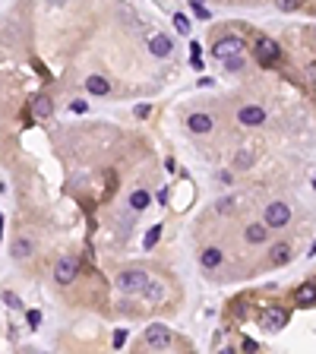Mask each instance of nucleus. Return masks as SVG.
<instances>
[{"instance_id": "obj_1", "label": "nucleus", "mask_w": 316, "mask_h": 354, "mask_svg": "<svg viewBox=\"0 0 316 354\" xmlns=\"http://www.w3.org/2000/svg\"><path fill=\"white\" fill-rule=\"evenodd\" d=\"M149 285V272L145 269H127L117 275V288L127 294H142V288Z\"/></svg>"}, {"instance_id": "obj_2", "label": "nucleus", "mask_w": 316, "mask_h": 354, "mask_svg": "<svg viewBox=\"0 0 316 354\" xmlns=\"http://www.w3.org/2000/svg\"><path fill=\"white\" fill-rule=\"evenodd\" d=\"M278 57H282V48H278L272 38H259L256 41V60L263 64V67H275Z\"/></svg>"}, {"instance_id": "obj_3", "label": "nucleus", "mask_w": 316, "mask_h": 354, "mask_svg": "<svg viewBox=\"0 0 316 354\" xmlns=\"http://www.w3.org/2000/svg\"><path fill=\"white\" fill-rule=\"evenodd\" d=\"M145 345L149 348H168L171 345V329L168 326H164V323H152V326H149L145 329Z\"/></svg>"}, {"instance_id": "obj_4", "label": "nucleus", "mask_w": 316, "mask_h": 354, "mask_svg": "<svg viewBox=\"0 0 316 354\" xmlns=\"http://www.w3.org/2000/svg\"><path fill=\"white\" fill-rule=\"evenodd\" d=\"M291 221V206H285V202H269L266 206V225L269 228H285Z\"/></svg>"}, {"instance_id": "obj_5", "label": "nucleus", "mask_w": 316, "mask_h": 354, "mask_svg": "<svg viewBox=\"0 0 316 354\" xmlns=\"http://www.w3.org/2000/svg\"><path fill=\"white\" fill-rule=\"evenodd\" d=\"M240 48H244V41H240L237 35H225V38H218V41H215L212 54H215L218 60H225V57H231V54H240Z\"/></svg>"}, {"instance_id": "obj_6", "label": "nucleus", "mask_w": 316, "mask_h": 354, "mask_svg": "<svg viewBox=\"0 0 316 354\" xmlns=\"http://www.w3.org/2000/svg\"><path fill=\"white\" fill-rule=\"evenodd\" d=\"M263 326L272 329V332L285 329V326H288V310H285V307H266V310H263Z\"/></svg>"}, {"instance_id": "obj_7", "label": "nucleus", "mask_w": 316, "mask_h": 354, "mask_svg": "<svg viewBox=\"0 0 316 354\" xmlns=\"http://www.w3.org/2000/svg\"><path fill=\"white\" fill-rule=\"evenodd\" d=\"M237 120L244 123V127H259V123H266V111L256 108V105H247V108H240Z\"/></svg>"}, {"instance_id": "obj_8", "label": "nucleus", "mask_w": 316, "mask_h": 354, "mask_svg": "<svg viewBox=\"0 0 316 354\" xmlns=\"http://www.w3.org/2000/svg\"><path fill=\"white\" fill-rule=\"evenodd\" d=\"M76 272H79L76 259H60V263H57V269H54V278H57L60 285H70L73 278H76Z\"/></svg>"}, {"instance_id": "obj_9", "label": "nucleus", "mask_w": 316, "mask_h": 354, "mask_svg": "<svg viewBox=\"0 0 316 354\" xmlns=\"http://www.w3.org/2000/svg\"><path fill=\"white\" fill-rule=\"evenodd\" d=\"M294 301L301 304V307H310V304H316V285H313V282H304V285H297V291H294Z\"/></svg>"}, {"instance_id": "obj_10", "label": "nucleus", "mask_w": 316, "mask_h": 354, "mask_svg": "<svg viewBox=\"0 0 316 354\" xmlns=\"http://www.w3.org/2000/svg\"><path fill=\"white\" fill-rule=\"evenodd\" d=\"M291 263V244H275L269 250V266H285Z\"/></svg>"}, {"instance_id": "obj_11", "label": "nucleus", "mask_w": 316, "mask_h": 354, "mask_svg": "<svg viewBox=\"0 0 316 354\" xmlns=\"http://www.w3.org/2000/svg\"><path fill=\"white\" fill-rule=\"evenodd\" d=\"M149 51H152L155 57H168V54L174 51V45H171V38H164V35H155V38L149 41Z\"/></svg>"}, {"instance_id": "obj_12", "label": "nucleus", "mask_w": 316, "mask_h": 354, "mask_svg": "<svg viewBox=\"0 0 316 354\" xmlns=\"http://www.w3.org/2000/svg\"><path fill=\"white\" fill-rule=\"evenodd\" d=\"M86 89L92 92V95H108V92H111L108 79H104V76H98V73H92V76L86 79Z\"/></svg>"}, {"instance_id": "obj_13", "label": "nucleus", "mask_w": 316, "mask_h": 354, "mask_svg": "<svg viewBox=\"0 0 316 354\" xmlns=\"http://www.w3.org/2000/svg\"><path fill=\"white\" fill-rule=\"evenodd\" d=\"M32 114L35 117H51L54 114V105L48 95H38V98H32Z\"/></svg>"}, {"instance_id": "obj_14", "label": "nucleus", "mask_w": 316, "mask_h": 354, "mask_svg": "<svg viewBox=\"0 0 316 354\" xmlns=\"http://www.w3.org/2000/svg\"><path fill=\"white\" fill-rule=\"evenodd\" d=\"M199 263L206 266V269H218L221 266V250L218 247H206V250L199 253Z\"/></svg>"}, {"instance_id": "obj_15", "label": "nucleus", "mask_w": 316, "mask_h": 354, "mask_svg": "<svg viewBox=\"0 0 316 354\" xmlns=\"http://www.w3.org/2000/svg\"><path fill=\"white\" fill-rule=\"evenodd\" d=\"M187 123H190V130H193V133H209L215 120H212L209 114H190V120H187Z\"/></svg>"}, {"instance_id": "obj_16", "label": "nucleus", "mask_w": 316, "mask_h": 354, "mask_svg": "<svg viewBox=\"0 0 316 354\" xmlns=\"http://www.w3.org/2000/svg\"><path fill=\"white\" fill-rule=\"evenodd\" d=\"M269 234V225H247V240L250 244H263Z\"/></svg>"}, {"instance_id": "obj_17", "label": "nucleus", "mask_w": 316, "mask_h": 354, "mask_svg": "<svg viewBox=\"0 0 316 354\" xmlns=\"http://www.w3.org/2000/svg\"><path fill=\"white\" fill-rule=\"evenodd\" d=\"M142 294H145V297H149V301H152V304H158L161 297H164V288H161L158 282H152V278H149V285L142 288Z\"/></svg>"}, {"instance_id": "obj_18", "label": "nucleus", "mask_w": 316, "mask_h": 354, "mask_svg": "<svg viewBox=\"0 0 316 354\" xmlns=\"http://www.w3.org/2000/svg\"><path fill=\"white\" fill-rule=\"evenodd\" d=\"M149 202H152V196H149L145 190H133V193H130V206H133V209H139V212L149 206Z\"/></svg>"}, {"instance_id": "obj_19", "label": "nucleus", "mask_w": 316, "mask_h": 354, "mask_svg": "<svg viewBox=\"0 0 316 354\" xmlns=\"http://www.w3.org/2000/svg\"><path fill=\"white\" fill-rule=\"evenodd\" d=\"M29 253H32V240L23 237V240H16V244H13V256H16V259H26Z\"/></svg>"}, {"instance_id": "obj_20", "label": "nucleus", "mask_w": 316, "mask_h": 354, "mask_svg": "<svg viewBox=\"0 0 316 354\" xmlns=\"http://www.w3.org/2000/svg\"><path fill=\"white\" fill-rule=\"evenodd\" d=\"M275 7L282 10V13H294V10L304 7V0H275Z\"/></svg>"}, {"instance_id": "obj_21", "label": "nucleus", "mask_w": 316, "mask_h": 354, "mask_svg": "<svg viewBox=\"0 0 316 354\" xmlns=\"http://www.w3.org/2000/svg\"><path fill=\"white\" fill-rule=\"evenodd\" d=\"M225 67H228L231 73H237V70H244V54H231V57H225Z\"/></svg>"}, {"instance_id": "obj_22", "label": "nucleus", "mask_w": 316, "mask_h": 354, "mask_svg": "<svg viewBox=\"0 0 316 354\" xmlns=\"http://www.w3.org/2000/svg\"><path fill=\"white\" fill-rule=\"evenodd\" d=\"M158 237H161V225H155L152 231H149V234H145V240H142V244H145V250H152V247L158 244Z\"/></svg>"}, {"instance_id": "obj_23", "label": "nucleus", "mask_w": 316, "mask_h": 354, "mask_svg": "<svg viewBox=\"0 0 316 354\" xmlns=\"http://www.w3.org/2000/svg\"><path fill=\"white\" fill-rule=\"evenodd\" d=\"M174 29H177L180 35H190V19H187L183 13H177V16H174Z\"/></svg>"}, {"instance_id": "obj_24", "label": "nucleus", "mask_w": 316, "mask_h": 354, "mask_svg": "<svg viewBox=\"0 0 316 354\" xmlns=\"http://www.w3.org/2000/svg\"><path fill=\"white\" fill-rule=\"evenodd\" d=\"M250 161H253L250 152H237V155H234V164H237V168H250Z\"/></svg>"}, {"instance_id": "obj_25", "label": "nucleus", "mask_w": 316, "mask_h": 354, "mask_svg": "<svg viewBox=\"0 0 316 354\" xmlns=\"http://www.w3.org/2000/svg\"><path fill=\"white\" fill-rule=\"evenodd\" d=\"M26 320H29L32 329H38V326H41V313H38V310H29V313H26Z\"/></svg>"}, {"instance_id": "obj_26", "label": "nucleus", "mask_w": 316, "mask_h": 354, "mask_svg": "<svg viewBox=\"0 0 316 354\" xmlns=\"http://www.w3.org/2000/svg\"><path fill=\"white\" fill-rule=\"evenodd\" d=\"M4 304H7V307H13V310H19V307H23V301H19L16 294H10V291L4 294Z\"/></svg>"}, {"instance_id": "obj_27", "label": "nucleus", "mask_w": 316, "mask_h": 354, "mask_svg": "<svg viewBox=\"0 0 316 354\" xmlns=\"http://www.w3.org/2000/svg\"><path fill=\"white\" fill-rule=\"evenodd\" d=\"M149 111H152L149 105H136V108H133V114H136V117H149Z\"/></svg>"}, {"instance_id": "obj_28", "label": "nucleus", "mask_w": 316, "mask_h": 354, "mask_svg": "<svg viewBox=\"0 0 316 354\" xmlns=\"http://www.w3.org/2000/svg\"><path fill=\"white\" fill-rule=\"evenodd\" d=\"M123 342H127V332H123V329H117V332H114V348H120Z\"/></svg>"}, {"instance_id": "obj_29", "label": "nucleus", "mask_w": 316, "mask_h": 354, "mask_svg": "<svg viewBox=\"0 0 316 354\" xmlns=\"http://www.w3.org/2000/svg\"><path fill=\"white\" fill-rule=\"evenodd\" d=\"M193 10H196V16H202V19H209V10L202 7V4H193Z\"/></svg>"}, {"instance_id": "obj_30", "label": "nucleus", "mask_w": 316, "mask_h": 354, "mask_svg": "<svg viewBox=\"0 0 316 354\" xmlns=\"http://www.w3.org/2000/svg\"><path fill=\"white\" fill-rule=\"evenodd\" d=\"M86 108H89L86 101H73V111H76V114H86Z\"/></svg>"}, {"instance_id": "obj_31", "label": "nucleus", "mask_w": 316, "mask_h": 354, "mask_svg": "<svg viewBox=\"0 0 316 354\" xmlns=\"http://www.w3.org/2000/svg\"><path fill=\"white\" fill-rule=\"evenodd\" d=\"M240 345H244L247 351H256V342H253V339H240Z\"/></svg>"}, {"instance_id": "obj_32", "label": "nucleus", "mask_w": 316, "mask_h": 354, "mask_svg": "<svg viewBox=\"0 0 316 354\" xmlns=\"http://www.w3.org/2000/svg\"><path fill=\"white\" fill-rule=\"evenodd\" d=\"M307 76H310V79H316V64H310V67H307Z\"/></svg>"}, {"instance_id": "obj_33", "label": "nucleus", "mask_w": 316, "mask_h": 354, "mask_svg": "<svg viewBox=\"0 0 316 354\" xmlns=\"http://www.w3.org/2000/svg\"><path fill=\"white\" fill-rule=\"evenodd\" d=\"M0 234H4V215H0Z\"/></svg>"}, {"instance_id": "obj_34", "label": "nucleus", "mask_w": 316, "mask_h": 354, "mask_svg": "<svg viewBox=\"0 0 316 354\" xmlns=\"http://www.w3.org/2000/svg\"><path fill=\"white\" fill-rule=\"evenodd\" d=\"M313 187H316V177H313Z\"/></svg>"}, {"instance_id": "obj_35", "label": "nucleus", "mask_w": 316, "mask_h": 354, "mask_svg": "<svg viewBox=\"0 0 316 354\" xmlns=\"http://www.w3.org/2000/svg\"><path fill=\"white\" fill-rule=\"evenodd\" d=\"M313 38H316V29H313Z\"/></svg>"}]
</instances>
